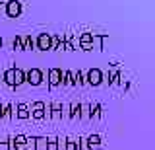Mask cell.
I'll list each match as a JSON object with an SVG mask.
<instances>
[{
  "label": "cell",
  "instance_id": "277c9868",
  "mask_svg": "<svg viewBox=\"0 0 155 150\" xmlns=\"http://www.w3.org/2000/svg\"><path fill=\"white\" fill-rule=\"evenodd\" d=\"M85 82L89 86H101V82H103V72H101V68H89L87 70Z\"/></svg>",
  "mask_w": 155,
  "mask_h": 150
},
{
  "label": "cell",
  "instance_id": "44dd1931",
  "mask_svg": "<svg viewBox=\"0 0 155 150\" xmlns=\"http://www.w3.org/2000/svg\"><path fill=\"white\" fill-rule=\"evenodd\" d=\"M47 150H58V138L56 137H47Z\"/></svg>",
  "mask_w": 155,
  "mask_h": 150
},
{
  "label": "cell",
  "instance_id": "6da1fadb",
  "mask_svg": "<svg viewBox=\"0 0 155 150\" xmlns=\"http://www.w3.org/2000/svg\"><path fill=\"white\" fill-rule=\"evenodd\" d=\"M43 80H45V74H43L41 68H29L25 72V82L31 86H41Z\"/></svg>",
  "mask_w": 155,
  "mask_h": 150
},
{
  "label": "cell",
  "instance_id": "ffe728a7",
  "mask_svg": "<svg viewBox=\"0 0 155 150\" xmlns=\"http://www.w3.org/2000/svg\"><path fill=\"white\" fill-rule=\"evenodd\" d=\"M21 45H23V51H31L35 47V43H33L31 35H25V37H21Z\"/></svg>",
  "mask_w": 155,
  "mask_h": 150
},
{
  "label": "cell",
  "instance_id": "8fae6325",
  "mask_svg": "<svg viewBox=\"0 0 155 150\" xmlns=\"http://www.w3.org/2000/svg\"><path fill=\"white\" fill-rule=\"evenodd\" d=\"M101 117H103L101 103H89V119H101Z\"/></svg>",
  "mask_w": 155,
  "mask_h": 150
},
{
  "label": "cell",
  "instance_id": "ac0fdd59",
  "mask_svg": "<svg viewBox=\"0 0 155 150\" xmlns=\"http://www.w3.org/2000/svg\"><path fill=\"white\" fill-rule=\"evenodd\" d=\"M70 119H80V111H81V103H70Z\"/></svg>",
  "mask_w": 155,
  "mask_h": 150
},
{
  "label": "cell",
  "instance_id": "9c48e42d",
  "mask_svg": "<svg viewBox=\"0 0 155 150\" xmlns=\"http://www.w3.org/2000/svg\"><path fill=\"white\" fill-rule=\"evenodd\" d=\"M21 84H25V70L14 66V88H19Z\"/></svg>",
  "mask_w": 155,
  "mask_h": 150
},
{
  "label": "cell",
  "instance_id": "484cf974",
  "mask_svg": "<svg viewBox=\"0 0 155 150\" xmlns=\"http://www.w3.org/2000/svg\"><path fill=\"white\" fill-rule=\"evenodd\" d=\"M2 45H4V41H2V37H0V49H2Z\"/></svg>",
  "mask_w": 155,
  "mask_h": 150
},
{
  "label": "cell",
  "instance_id": "7c38bea8",
  "mask_svg": "<svg viewBox=\"0 0 155 150\" xmlns=\"http://www.w3.org/2000/svg\"><path fill=\"white\" fill-rule=\"evenodd\" d=\"M10 117H14V105L2 103L0 105V119H10Z\"/></svg>",
  "mask_w": 155,
  "mask_h": 150
},
{
  "label": "cell",
  "instance_id": "d6986e66",
  "mask_svg": "<svg viewBox=\"0 0 155 150\" xmlns=\"http://www.w3.org/2000/svg\"><path fill=\"white\" fill-rule=\"evenodd\" d=\"M64 150H80V140L66 138L64 140Z\"/></svg>",
  "mask_w": 155,
  "mask_h": 150
},
{
  "label": "cell",
  "instance_id": "30bf717a",
  "mask_svg": "<svg viewBox=\"0 0 155 150\" xmlns=\"http://www.w3.org/2000/svg\"><path fill=\"white\" fill-rule=\"evenodd\" d=\"M85 142H87V148L89 150H101V137L99 134H89L85 138Z\"/></svg>",
  "mask_w": 155,
  "mask_h": 150
},
{
  "label": "cell",
  "instance_id": "2e32d148",
  "mask_svg": "<svg viewBox=\"0 0 155 150\" xmlns=\"http://www.w3.org/2000/svg\"><path fill=\"white\" fill-rule=\"evenodd\" d=\"M4 84L10 86V88H14V66L4 72Z\"/></svg>",
  "mask_w": 155,
  "mask_h": 150
},
{
  "label": "cell",
  "instance_id": "9a60e30c",
  "mask_svg": "<svg viewBox=\"0 0 155 150\" xmlns=\"http://www.w3.org/2000/svg\"><path fill=\"white\" fill-rule=\"evenodd\" d=\"M62 84H64V86H74V72H72V70H64V72H62Z\"/></svg>",
  "mask_w": 155,
  "mask_h": 150
},
{
  "label": "cell",
  "instance_id": "4fadbf2b",
  "mask_svg": "<svg viewBox=\"0 0 155 150\" xmlns=\"http://www.w3.org/2000/svg\"><path fill=\"white\" fill-rule=\"evenodd\" d=\"M33 150H47V137H35L33 138Z\"/></svg>",
  "mask_w": 155,
  "mask_h": 150
},
{
  "label": "cell",
  "instance_id": "8992f818",
  "mask_svg": "<svg viewBox=\"0 0 155 150\" xmlns=\"http://www.w3.org/2000/svg\"><path fill=\"white\" fill-rule=\"evenodd\" d=\"M37 49L39 51H51V33H39Z\"/></svg>",
  "mask_w": 155,
  "mask_h": 150
},
{
  "label": "cell",
  "instance_id": "3957f363",
  "mask_svg": "<svg viewBox=\"0 0 155 150\" xmlns=\"http://www.w3.org/2000/svg\"><path fill=\"white\" fill-rule=\"evenodd\" d=\"M29 117H33L35 121L45 119V101H33V105L29 107Z\"/></svg>",
  "mask_w": 155,
  "mask_h": 150
},
{
  "label": "cell",
  "instance_id": "ba28073f",
  "mask_svg": "<svg viewBox=\"0 0 155 150\" xmlns=\"http://www.w3.org/2000/svg\"><path fill=\"white\" fill-rule=\"evenodd\" d=\"M110 66H113V68H110V72H109V84H110V86L120 84V82H122V74L116 70V62H113Z\"/></svg>",
  "mask_w": 155,
  "mask_h": 150
},
{
  "label": "cell",
  "instance_id": "cb8c5ba5",
  "mask_svg": "<svg viewBox=\"0 0 155 150\" xmlns=\"http://www.w3.org/2000/svg\"><path fill=\"white\" fill-rule=\"evenodd\" d=\"M93 49H95L93 45H84V47H81V51H93Z\"/></svg>",
  "mask_w": 155,
  "mask_h": 150
},
{
  "label": "cell",
  "instance_id": "5b68a950",
  "mask_svg": "<svg viewBox=\"0 0 155 150\" xmlns=\"http://www.w3.org/2000/svg\"><path fill=\"white\" fill-rule=\"evenodd\" d=\"M47 78H48V86L51 88H56L58 84H62V70L60 68H48V72H47Z\"/></svg>",
  "mask_w": 155,
  "mask_h": 150
},
{
  "label": "cell",
  "instance_id": "5bb4252c",
  "mask_svg": "<svg viewBox=\"0 0 155 150\" xmlns=\"http://www.w3.org/2000/svg\"><path fill=\"white\" fill-rule=\"evenodd\" d=\"M84 45H93V33L85 31L80 35V47H84Z\"/></svg>",
  "mask_w": 155,
  "mask_h": 150
},
{
  "label": "cell",
  "instance_id": "7a4b0ae2",
  "mask_svg": "<svg viewBox=\"0 0 155 150\" xmlns=\"http://www.w3.org/2000/svg\"><path fill=\"white\" fill-rule=\"evenodd\" d=\"M21 2L19 0H6V10H4V14H6L8 18H19L21 16Z\"/></svg>",
  "mask_w": 155,
  "mask_h": 150
},
{
  "label": "cell",
  "instance_id": "e0dca14e",
  "mask_svg": "<svg viewBox=\"0 0 155 150\" xmlns=\"http://www.w3.org/2000/svg\"><path fill=\"white\" fill-rule=\"evenodd\" d=\"M84 84H87V82H85V74L81 70H76L74 72V86H84Z\"/></svg>",
  "mask_w": 155,
  "mask_h": 150
},
{
  "label": "cell",
  "instance_id": "7402d4cb",
  "mask_svg": "<svg viewBox=\"0 0 155 150\" xmlns=\"http://www.w3.org/2000/svg\"><path fill=\"white\" fill-rule=\"evenodd\" d=\"M0 150H10V137H0Z\"/></svg>",
  "mask_w": 155,
  "mask_h": 150
},
{
  "label": "cell",
  "instance_id": "d4e9b609",
  "mask_svg": "<svg viewBox=\"0 0 155 150\" xmlns=\"http://www.w3.org/2000/svg\"><path fill=\"white\" fill-rule=\"evenodd\" d=\"M4 10H6V2H0V14H4Z\"/></svg>",
  "mask_w": 155,
  "mask_h": 150
},
{
  "label": "cell",
  "instance_id": "603a6c76",
  "mask_svg": "<svg viewBox=\"0 0 155 150\" xmlns=\"http://www.w3.org/2000/svg\"><path fill=\"white\" fill-rule=\"evenodd\" d=\"M12 45H14V49H16V51H23L21 37H19V35H16V37H14V43H12Z\"/></svg>",
  "mask_w": 155,
  "mask_h": 150
},
{
  "label": "cell",
  "instance_id": "52a82bcc",
  "mask_svg": "<svg viewBox=\"0 0 155 150\" xmlns=\"http://www.w3.org/2000/svg\"><path fill=\"white\" fill-rule=\"evenodd\" d=\"M14 117H18V119H21V121L29 119V105H27V103H18V105H14Z\"/></svg>",
  "mask_w": 155,
  "mask_h": 150
}]
</instances>
